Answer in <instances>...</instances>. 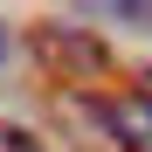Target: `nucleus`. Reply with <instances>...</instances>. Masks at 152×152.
Listing matches in <instances>:
<instances>
[{"label": "nucleus", "instance_id": "nucleus-1", "mask_svg": "<svg viewBox=\"0 0 152 152\" xmlns=\"http://www.w3.org/2000/svg\"><path fill=\"white\" fill-rule=\"evenodd\" d=\"M28 56L48 83H97L111 69V48L90 28H62V21H35L28 28Z\"/></svg>", "mask_w": 152, "mask_h": 152}, {"label": "nucleus", "instance_id": "nucleus-4", "mask_svg": "<svg viewBox=\"0 0 152 152\" xmlns=\"http://www.w3.org/2000/svg\"><path fill=\"white\" fill-rule=\"evenodd\" d=\"M0 152H42V145H35V132H21V124L0 118Z\"/></svg>", "mask_w": 152, "mask_h": 152}, {"label": "nucleus", "instance_id": "nucleus-5", "mask_svg": "<svg viewBox=\"0 0 152 152\" xmlns=\"http://www.w3.org/2000/svg\"><path fill=\"white\" fill-rule=\"evenodd\" d=\"M132 83H138V97H152V69H138V76H132Z\"/></svg>", "mask_w": 152, "mask_h": 152}, {"label": "nucleus", "instance_id": "nucleus-2", "mask_svg": "<svg viewBox=\"0 0 152 152\" xmlns=\"http://www.w3.org/2000/svg\"><path fill=\"white\" fill-rule=\"evenodd\" d=\"M48 118L69 132L76 152H132L124 132H118V111L104 97H90V90H48Z\"/></svg>", "mask_w": 152, "mask_h": 152}, {"label": "nucleus", "instance_id": "nucleus-3", "mask_svg": "<svg viewBox=\"0 0 152 152\" xmlns=\"http://www.w3.org/2000/svg\"><path fill=\"white\" fill-rule=\"evenodd\" d=\"M118 111V132H124V145H132V152H152V97H124V104H111Z\"/></svg>", "mask_w": 152, "mask_h": 152}]
</instances>
